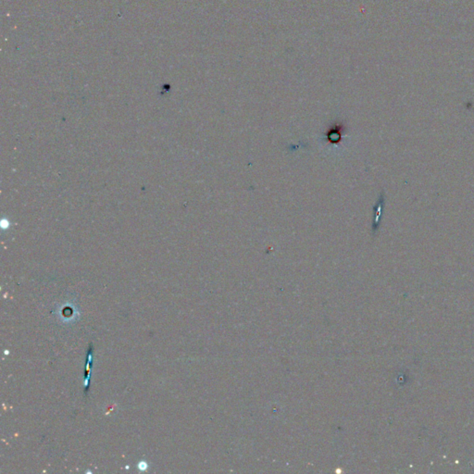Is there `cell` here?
Instances as JSON below:
<instances>
[{"label": "cell", "instance_id": "obj_1", "mask_svg": "<svg viewBox=\"0 0 474 474\" xmlns=\"http://www.w3.org/2000/svg\"><path fill=\"white\" fill-rule=\"evenodd\" d=\"M346 130V126L343 123L336 122L326 132V140L330 144H339L341 142L343 133Z\"/></svg>", "mask_w": 474, "mask_h": 474}, {"label": "cell", "instance_id": "obj_2", "mask_svg": "<svg viewBox=\"0 0 474 474\" xmlns=\"http://www.w3.org/2000/svg\"><path fill=\"white\" fill-rule=\"evenodd\" d=\"M147 468H148V465L144 463V462H141V463L139 464V469L144 470Z\"/></svg>", "mask_w": 474, "mask_h": 474}]
</instances>
